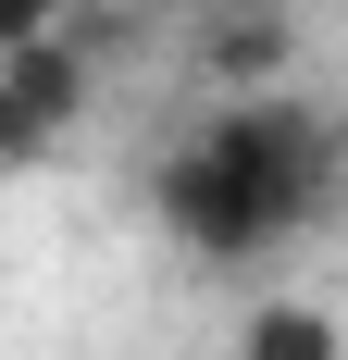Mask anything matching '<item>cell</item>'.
<instances>
[{
	"instance_id": "6da1fadb",
	"label": "cell",
	"mask_w": 348,
	"mask_h": 360,
	"mask_svg": "<svg viewBox=\"0 0 348 360\" xmlns=\"http://www.w3.org/2000/svg\"><path fill=\"white\" fill-rule=\"evenodd\" d=\"M348 186V149H336V112L311 100H211L187 137L162 149V174H149V212L174 224V249L211 261V274H249V261H274L286 236H311L336 212Z\"/></svg>"
},
{
	"instance_id": "7a4b0ae2",
	"label": "cell",
	"mask_w": 348,
	"mask_h": 360,
	"mask_svg": "<svg viewBox=\"0 0 348 360\" xmlns=\"http://www.w3.org/2000/svg\"><path fill=\"white\" fill-rule=\"evenodd\" d=\"M199 75H211V100H274L299 75V13H211L199 25Z\"/></svg>"
},
{
	"instance_id": "3957f363",
	"label": "cell",
	"mask_w": 348,
	"mask_h": 360,
	"mask_svg": "<svg viewBox=\"0 0 348 360\" xmlns=\"http://www.w3.org/2000/svg\"><path fill=\"white\" fill-rule=\"evenodd\" d=\"M237 360H348L323 298H249L237 311Z\"/></svg>"
},
{
	"instance_id": "277c9868",
	"label": "cell",
	"mask_w": 348,
	"mask_h": 360,
	"mask_svg": "<svg viewBox=\"0 0 348 360\" xmlns=\"http://www.w3.org/2000/svg\"><path fill=\"white\" fill-rule=\"evenodd\" d=\"M50 149H63V124H50V112L0 75V174H25V162H50Z\"/></svg>"
},
{
	"instance_id": "5b68a950",
	"label": "cell",
	"mask_w": 348,
	"mask_h": 360,
	"mask_svg": "<svg viewBox=\"0 0 348 360\" xmlns=\"http://www.w3.org/2000/svg\"><path fill=\"white\" fill-rule=\"evenodd\" d=\"M37 37H63V0H0V63L37 50Z\"/></svg>"
},
{
	"instance_id": "8992f818",
	"label": "cell",
	"mask_w": 348,
	"mask_h": 360,
	"mask_svg": "<svg viewBox=\"0 0 348 360\" xmlns=\"http://www.w3.org/2000/svg\"><path fill=\"white\" fill-rule=\"evenodd\" d=\"M211 13H299V0H211Z\"/></svg>"
}]
</instances>
